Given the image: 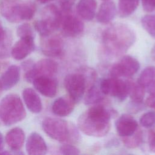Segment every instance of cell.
<instances>
[{"label":"cell","mask_w":155,"mask_h":155,"mask_svg":"<svg viewBox=\"0 0 155 155\" xmlns=\"http://www.w3.org/2000/svg\"><path fill=\"white\" fill-rule=\"evenodd\" d=\"M136 33L133 29L123 23H114L102 32V41L105 51L111 56L122 55L134 44Z\"/></svg>","instance_id":"cell-1"},{"label":"cell","mask_w":155,"mask_h":155,"mask_svg":"<svg viewBox=\"0 0 155 155\" xmlns=\"http://www.w3.org/2000/svg\"><path fill=\"white\" fill-rule=\"evenodd\" d=\"M110 119L111 111L103 105H96L79 116L78 126L87 136L101 137L110 131Z\"/></svg>","instance_id":"cell-2"},{"label":"cell","mask_w":155,"mask_h":155,"mask_svg":"<svg viewBox=\"0 0 155 155\" xmlns=\"http://www.w3.org/2000/svg\"><path fill=\"white\" fill-rule=\"evenodd\" d=\"M36 10L35 4L30 0H2L0 2L1 15L12 23L30 20Z\"/></svg>","instance_id":"cell-3"},{"label":"cell","mask_w":155,"mask_h":155,"mask_svg":"<svg viewBox=\"0 0 155 155\" xmlns=\"http://www.w3.org/2000/svg\"><path fill=\"white\" fill-rule=\"evenodd\" d=\"M26 116V111L19 96L9 94L0 101V117L6 126L14 125L22 120Z\"/></svg>","instance_id":"cell-4"},{"label":"cell","mask_w":155,"mask_h":155,"mask_svg":"<svg viewBox=\"0 0 155 155\" xmlns=\"http://www.w3.org/2000/svg\"><path fill=\"white\" fill-rule=\"evenodd\" d=\"M42 127L50 137L61 142L78 138V133L74 127L61 119L46 117L42 120Z\"/></svg>","instance_id":"cell-5"},{"label":"cell","mask_w":155,"mask_h":155,"mask_svg":"<svg viewBox=\"0 0 155 155\" xmlns=\"http://www.w3.org/2000/svg\"><path fill=\"white\" fill-rule=\"evenodd\" d=\"M62 18V12L54 4L45 6L41 12L39 19L34 23V27L41 36L51 35L59 28Z\"/></svg>","instance_id":"cell-6"},{"label":"cell","mask_w":155,"mask_h":155,"mask_svg":"<svg viewBox=\"0 0 155 155\" xmlns=\"http://www.w3.org/2000/svg\"><path fill=\"white\" fill-rule=\"evenodd\" d=\"M99 88L104 94L116 97L119 101L122 102L128 96L129 81L111 77L102 79L100 82Z\"/></svg>","instance_id":"cell-7"},{"label":"cell","mask_w":155,"mask_h":155,"mask_svg":"<svg viewBox=\"0 0 155 155\" xmlns=\"http://www.w3.org/2000/svg\"><path fill=\"white\" fill-rule=\"evenodd\" d=\"M58 65L56 61L50 59H42L34 63L32 67L25 71L24 78L28 82L32 83L40 76H53L57 72Z\"/></svg>","instance_id":"cell-8"},{"label":"cell","mask_w":155,"mask_h":155,"mask_svg":"<svg viewBox=\"0 0 155 155\" xmlns=\"http://www.w3.org/2000/svg\"><path fill=\"white\" fill-rule=\"evenodd\" d=\"M64 84L68 96L75 103L79 102L82 99L87 87V82L81 71L67 74L65 77Z\"/></svg>","instance_id":"cell-9"},{"label":"cell","mask_w":155,"mask_h":155,"mask_svg":"<svg viewBox=\"0 0 155 155\" xmlns=\"http://www.w3.org/2000/svg\"><path fill=\"white\" fill-rule=\"evenodd\" d=\"M139 68L140 64L136 58L126 55L111 67L110 74L112 78L131 77L137 72Z\"/></svg>","instance_id":"cell-10"},{"label":"cell","mask_w":155,"mask_h":155,"mask_svg":"<svg viewBox=\"0 0 155 155\" xmlns=\"http://www.w3.org/2000/svg\"><path fill=\"white\" fill-rule=\"evenodd\" d=\"M59 28L64 36L73 38L81 35L84 31V24L80 18L71 13V12H62Z\"/></svg>","instance_id":"cell-11"},{"label":"cell","mask_w":155,"mask_h":155,"mask_svg":"<svg viewBox=\"0 0 155 155\" xmlns=\"http://www.w3.org/2000/svg\"><path fill=\"white\" fill-rule=\"evenodd\" d=\"M41 50L44 54L50 58H59L64 54V42L58 35H50L42 36Z\"/></svg>","instance_id":"cell-12"},{"label":"cell","mask_w":155,"mask_h":155,"mask_svg":"<svg viewBox=\"0 0 155 155\" xmlns=\"http://www.w3.org/2000/svg\"><path fill=\"white\" fill-rule=\"evenodd\" d=\"M35 47L33 36L22 37L11 48L10 54L15 60H22L34 51Z\"/></svg>","instance_id":"cell-13"},{"label":"cell","mask_w":155,"mask_h":155,"mask_svg":"<svg viewBox=\"0 0 155 155\" xmlns=\"http://www.w3.org/2000/svg\"><path fill=\"white\" fill-rule=\"evenodd\" d=\"M34 88L47 97H53L57 93L58 83L53 76H40L32 82Z\"/></svg>","instance_id":"cell-14"},{"label":"cell","mask_w":155,"mask_h":155,"mask_svg":"<svg viewBox=\"0 0 155 155\" xmlns=\"http://www.w3.org/2000/svg\"><path fill=\"white\" fill-rule=\"evenodd\" d=\"M5 140L11 150L10 154H23L20 152L25 141V133L22 128L15 127L10 130L5 135Z\"/></svg>","instance_id":"cell-15"},{"label":"cell","mask_w":155,"mask_h":155,"mask_svg":"<svg viewBox=\"0 0 155 155\" xmlns=\"http://www.w3.org/2000/svg\"><path fill=\"white\" fill-rule=\"evenodd\" d=\"M115 127L119 136L122 137L132 135L138 129L137 121L130 115L122 114L115 122Z\"/></svg>","instance_id":"cell-16"},{"label":"cell","mask_w":155,"mask_h":155,"mask_svg":"<svg viewBox=\"0 0 155 155\" xmlns=\"http://www.w3.org/2000/svg\"><path fill=\"white\" fill-rule=\"evenodd\" d=\"M25 150L30 155H44L47 152V146L39 133L33 132L27 139Z\"/></svg>","instance_id":"cell-17"},{"label":"cell","mask_w":155,"mask_h":155,"mask_svg":"<svg viewBox=\"0 0 155 155\" xmlns=\"http://www.w3.org/2000/svg\"><path fill=\"white\" fill-rule=\"evenodd\" d=\"M20 79V68L16 65H12L0 77V86L2 90H8L15 86Z\"/></svg>","instance_id":"cell-18"},{"label":"cell","mask_w":155,"mask_h":155,"mask_svg":"<svg viewBox=\"0 0 155 155\" xmlns=\"http://www.w3.org/2000/svg\"><path fill=\"white\" fill-rule=\"evenodd\" d=\"M74 104L69 96H61L54 101L51 105V111L58 116L65 117L73 111Z\"/></svg>","instance_id":"cell-19"},{"label":"cell","mask_w":155,"mask_h":155,"mask_svg":"<svg viewBox=\"0 0 155 155\" xmlns=\"http://www.w3.org/2000/svg\"><path fill=\"white\" fill-rule=\"evenodd\" d=\"M22 97L27 108L33 113H39L42 110L41 99L35 90L25 88L22 91Z\"/></svg>","instance_id":"cell-20"},{"label":"cell","mask_w":155,"mask_h":155,"mask_svg":"<svg viewBox=\"0 0 155 155\" xmlns=\"http://www.w3.org/2000/svg\"><path fill=\"white\" fill-rule=\"evenodd\" d=\"M117 13L115 4L110 1H104L99 7L96 14V20L98 22L107 24L112 21Z\"/></svg>","instance_id":"cell-21"},{"label":"cell","mask_w":155,"mask_h":155,"mask_svg":"<svg viewBox=\"0 0 155 155\" xmlns=\"http://www.w3.org/2000/svg\"><path fill=\"white\" fill-rule=\"evenodd\" d=\"M137 81L149 94H155V67L149 66L143 69Z\"/></svg>","instance_id":"cell-22"},{"label":"cell","mask_w":155,"mask_h":155,"mask_svg":"<svg viewBox=\"0 0 155 155\" xmlns=\"http://www.w3.org/2000/svg\"><path fill=\"white\" fill-rule=\"evenodd\" d=\"M96 8V0H79L76 5L78 15L85 21H91L94 18Z\"/></svg>","instance_id":"cell-23"},{"label":"cell","mask_w":155,"mask_h":155,"mask_svg":"<svg viewBox=\"0 0 155 155\" xmlns=\"http://www.w3.org/2000/svg\"><path fill=\"white\" fill-rule=\"evenodd\" d=\"M12 38L6 31L0 21V59L7 58L10 53Z\"/></svg>","instance_id":"cell-24"},{"label":"cell","mask_w":155,"mask_h":155,"mask_svg":"<svg viewBox=\"0 0 155 155\" xmlns=\"http://www.w3.org/2000/svg\"><path fill=\"white\" fill-rule=\"evenodd\" d=\"M139 0H119L117 13L120 18H127L133 14L138 7Z\"/></svg>","instance_id":"cell-25"},{"label":"cell","mask_w":155,"mask_h":155,"mask_svg":"<svg viewBox=\"0 0 155 155\" xmlns=\"http://www.w3.org/2000/svg\"><path fill=\"white\" fill-rule=\"evenodd\" d=\"M129 81V92L128 96H130L131 102L142 104L144 98L145 90L144 88L139 83L138 81L134 82Z\"/></svg>","instance_id":"cell-26"},{"label":"cell","mask_w":155,"mask_h":155,"mask_svg":"<svg viewBox=\"0 0 155 155\" xmlns=\"http://www.w3.org/2000/svg\"><path fill=\"white\" fill-rule=\"evenodd\" d=\"M104 95L100 88L94 84L88 88L84 96V104L85 105L97 104L104 99Z\"/></svg>","instance_id":"cell-27"},{"label":"cell","mask_w":155,"mask_h":155,"mask_svg":"<svg viewBox=\"0 0 155 155\" xmlns=\"http://www.w3.org/2000/svg\"><path fill=\"white\" fill-rule=\"evenodd\" d=\"M142 133L139 128L132 135L122 137L124 145L130 148H134L139 147L142 142Z\"/></svg>","instance_id":"cell-28"},{"label":"cell","mask_w":155,"mask_h":155,"mask_svg":"<svg viewBox=\"0 0 155 155\" xmlns=\"http://www.w3.org/2000/svg\"><path fill=\"white\" fill-rule=\"evenodd\" d=\"M141 24L144 30L155 39V15H146L142 16Z\"/></svg>","instance_id":"cell-29"},{"label":"cell","mask_w":155,"mask_h":155,"mask_svg":"<svg viewBox=\"0 0 155 155\" xmlns=\"http://www.w3.org/2000/svg\"><path fill=\"white\" fill-rule=\"evenodd\" d=\"M140 125L147 128H151L155 125V112L149 111L141 116L139 119Z\"/></svg>","instance_id":"cell-30"},{"label":"cell","mask_w":155,"mask_h":155,"mask_svg":"<svg viewBox=\"0 0 155 155\" xmlns=\"http://www.w3.org/2000/svg\"><path fill=\"white\" fill-rule=\"evenodd\" d=\"M16 33L18 37L33 36L34 33L31 25L27 23H24L19 25L16 30Z\"/></svg>","instance_id":"cell-31"},{"label":"cell","mask_w":155,"mask_h":155,"mask_svg":"<svg viewBox=\"0 0 155 155\" xmlns=\"http://www.w3.org/2000/svg\"><path fill=\"white\" fill-rule=\"evenodd\" d=\"M60 151L63 154L76 155L80 153L79 150L75 146L70 144H64L60 147Z\"/></svg>","instance_id":"cell-32"},{"label":"cell","mask_w":155,"mask_h":155,"mask_svg":"<svg viewBox=\"0 0 155 155\" xmlns=\"http://www.w3.org/2000/svg\"><path fill=\"white\" fill-rule=\"evenodd\" d=\"M75 0H59L60 10L62 12H71Z\"/></svg>","instance_id":"cell-33"},{"label":"cell","mask_w":155,"mask_h":155,"mask_svg":"<svg viewBox=\"0 0 155 155\" xmlns=\"http://www.w3.org/2000/svg\"><path fill=\"white\" fill-rule=\"evenodd\" d=\"M148 145L151 152L155 153V131L150 130L148 133Z\"/></svg>","instance_id":"cell-34"},{"label":"cell","mask_w":155,"mask_h":155,"mask_svg":"<svg viewBox=\"0 0 155 155\" xmlns=\"http://www.w3.org/2000/svg\"><path fill=\"white\" fill-rule=\"evenodd\" d=\"M143 10L146 12H151L155 9V0H141Z\"/></svg>","instance_id":"cell-35"},{"label":"cell","mask_w":155,"mask_h":155,"mask_svg":"<svg viewBox=\"0 0 155 155\" xmlns=\"http://www.w3.org/2000/svg\"><path fill=\"white\" fill-rule=\"evenodd\" d=\"M145 104L150 108L155 109V94H150L145 101Z\"/></svg>","instance_id":"cell-36"},{"label":"cell","mask_w":155,"mask_h":155,"mask_svg":"<svg viewBox=\"0 0 155 155\" xmlns=\"http://www.w3.org/2000/svg\"><path fill=\"white\" fill-rule=\"evenodd\" d=\"M4 139L2 133H0V154L4 151Z\"/></svg>","instance_id":"cell-37"},{"label":"cell","mask_w":155,"mask_h":155,"mask_svg":"<svg viewBox=\"0 0 155 155\" xmlns=\"http://www.w3.org/2000/svg\"><path fill=\"white\" fill-rule=\"evenodd\" d=\"M36 1L41 4H47L48 2H50L53 1V0H36Z\"/></svg>","instance_id":"cell-38"},{"label":"cell","mask_w":155,"mask_h":155,"mask_svg":"<svg viewBox=\"0 0 155 155\" xmlns=\"http://www.w3.org/2000/svg\"><path fill=\"white\" fill-rule=\"evenodd\" d=\"M2 91H3V90H2V88H1V86H0V96H1V94H2Z\"/></svg>","instance_id":"cell-39"},{"label":"cell","mask_w":155,"mask_h":155,"mask_svg":"<svg viewBox=\"0 0 155 155\" xmlns=\"http://www.w3.org/2000/svg\"><path fill=\"white\" fill-rule=\"evenodd\" d=\"M2 123V120H1V117H0V125Z\"/></svg>","instance_id":"cell-40"},{"label":"cell","mask_w":155,"mask_h":155,"mask_svg":"<svg viewBox=\"0 0 155 155\" xmlns=\"http://www.w3.org/2000/svg\"><path fill=\"white\" fill-rule=\"evenodd\" d=\"M154 57H155V48L154 49Z\"/></svg>","instance_id":"cell-41"},{"label":"cell","mask_w":155,"mask_h":155,"mask_svg":"<svg viewBox=\"0 0 155 155\" xmlns=\"http://www.w3.org/2000/svg\"><path fill=\"white\" fill-rule=\"evenodd\" d=\"M102 1H110V0H102Z\"/></svg>","instance_id":"cell-42"}]
</instances>
